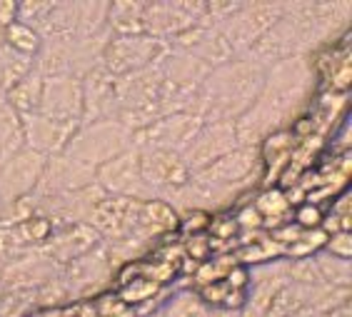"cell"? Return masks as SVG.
Wrapping results in <instances>:
<instances>
[{
  "label": "cell",
  "instance_id": "cell-24",
  "mask_svg": "<svg viewBox=\"0 0 352 317\" xmlns=\"http://www.w3.org/2000/svg\"><path fill=\"white\" fill-rule=\"evenodd\" d=\"M290 210V197L285 195L280 188H272V190H265V193H260V197L255 200V212H258L260 217H278L283 215V212H287Z\"/></svg>",
  "mask_w": 352,
  "mask_h": 317
},
{
  "label": "cell",
  "instance_id": "cell-27",
  "mask_svg": "<svg viewBox=\"0 0 352 317\" xmlns=\"http://www.w3.org/2000/svg\"><path fill=\"white\" fill-rule=\"evenodd\" d=\"M15 13H18V3L15 0H0V30L15 23Z\"/></svg>",
  "mask_w": 352,
  "mask_h": 317
},
{
  "label": "cell",
  "instance_id": "cell-13",
  "mask_svg": "<svg viewBox=\"0 0 352 317\" xmlns=\"http://www.w3.org/2000/svg\"><path fill=\"white\" fill-rule=\"evenodd\" d=\"M235 148H240L235 122L230 120L205 122L203 128H200V133H197V138L190 142V148L183 153V160L190 173H197V170L208 168L210 162L232 153Z\"/></svg>",
  "mask_w": 352,
  "mask_h": 317
},
{
  "label": "cell",
  "instance_id": "cell-8",
  "mask_svg": "<svg viewBox=\"0 0 352 317\" xmlns=\"http://www.w3.org/2000/svg\"><path fill=\"white\" fill-rule=\"evenodd\" d=\"M140 155V177L148 188L150 197H165L170 193L188 185L192 173L185 165L183 155L168 153V150H138Z\"/></svg>",
  "mask_w": 352,
  "mask_h": 317
},
{
  "label": "cell",
  "instance_id": "cell-7",
  "mask_svg": "<svg viewBox=\"0 0 352 317\" xmlns=\"http://www.w3.org/2000/svg\"><path fill=\"white\" fill-rule=\"evenodd\" d=\"M263 170L265 168L263 160H260V150L240 145L220 160L210 162L208 168L192 173V177L200 182H208V185H217V188H235L248 193L252 188V182L260 180Z\"/></svg>",
  "mask_w": 352,
  "mask_h": 317
},
{
  "label": "cell",
  "instance_id": "cell-14",
  "mask_svg": "<svg viewBox=\"0 0 352 317\" xmlns=\"http://www.w3.org/2000/svg\"><path fill=\"white\" fill-rule=\"evenodd\" d=\"M23 145L28 150H33L43 157H55L63 155L68 142L73 140L75 130L80 128V122H58L47 120L43 115H30L23 118Z\"/></svg>",
  "mask_w": 352,
  "mask_h": 317
},
{
  "label": "cell",
  "instance_id": "cell-20",
  "mask_svg": "<svg viewBox=\"0 0 352 317\" xmlns=\"http://www.w3.org/2000/svg\"><path fill=\"white\" fill-rule=\"evenodd\" d=\"M30 70H33V61L30 58L15 53V50H10L6 43L0 41V90H3V95L13 88L15 83H21Z\"/></svg>",
  "mask_w": 352,
  "mask_h": 317
},
{
  "label": "cell",
  "instance_id": "cell-23",
  "mask_svg": "<svg viewBox=\"0 0 352 317\" xmlns=\"http://www.w3.org/2000/svg\"><path fill=\"white\" fill-rule=\"evenodd\" d=\"M160 290H163V287H160L157 283H153V280H148V277L135 275L133 280L120 285V290H118L116 295L120 297L125 305H130L133 310H140V307L153 303V300L160 295Z\"/></svg>",
  "mask_w": 352,
  "mask_h": 317
},
{
  "label": "cell",
  "instance_id": "cell-12",
  "mask_svg": "<svg viewBox=\"0 0 352 317\" xmlns=\"http://www.w3.org/2000/svg\"><path fill=\"white\" fill-rule=\"evenodd\" d=\"M47 157L38 155L33 150L21 148L10 160L0 168V205L21 200L25 195H33Z\"/></svg>",
  "mask_w": 352,
  "mask_h": 317
},
{
  "label": "cell",
  "instance_id": "cell-30",
  "mask_svg": "<svg viewBox=\"0 0 352 317\" xmlns=\"http://www.w3.org/2000/svg\"><path fill=\"white\" fill-rule=\"evenodd\" d=\"M290 317H315L310 310H300V312H295V315H290Z\"/></svg>",
  "mask_w": 352,
  "mask_h": 317
},
{
  "label": "cell",
  "instance_id": "cell-3",
  "mask_svg": "<svg viewBox=\"0 0 352 317\" xmlns=\"http://www.w3.org/2000/svg\"><path fill=\"white\" fill-rule=\"evenodd\" d=\"M130 148H133V133L113 118H102V120L82 122L63 155L95 170Z\"/></svg>",
  "mask_w": 352,
  "mask_h": 317
},
{
  "label": "cell",
  "instance_id": "cell-19",
  "mask_svg": "<svg viewBox=\"0 0 352 317\" xmlns=\"http://www.w3.org/2000/svg\"><path fill=\"white\" fill-rule=\"evenodd\" d=\"M312 257H315V265H318L320 283L327 285V287H342V290H350V285H352V263L350 260L332 257V255H327V252H322V250Z\"/></svg>",
  "mask_w": 352,
  "mask_h": 317
},
{
  "label": "cell",
  "instance_id": "cell-10",
  "mask_svg": "<svg viewBox=\"0 0 352 317\" xmlns=\"http://www.w3.org/2000/svg\"><path fill=\"white\" fill-rule=\"evenodd\" d=\"M38 115L58 122L82 120V85L75 75H55L43 78Z\"/></svg>",
  "mask_w": 352,
  "mask_h": 317
},
{
  "label": "cell",
  "instance_id": "cell-22",
  "mask_svg": "<svg viewBox=\"0 0 352 317\" xmlns=\"http://www.w3.org/2000/svg\"><path fill=\"white\" fill-rule=\"evenodd\" d=\"M160 317H210V307L197 297V292L183 290L173 295L168 303L157 310Z\"/></svg>",
  "mask_w": 352,
  "mask_h": 317
},
{
  "label": "cell",
  "instance_id": "cell-4",
  "mask_svg": "<svg viewBox=\"0 0 352 317\" xmlns=\"http://www.w3.org/2000/svg\"><path fill=\"white\" fill-rule=\"evenodd\" d=\"M170 53L168 41L150 38V35H113L102 50L100 65L113 78L140 73L157 68Z\"/></svg>",
  "mask_w": 352,
  "mask_h": 317
},
{
  "label": "cell",
  "instance_id": "cell-6",
  "mask_svg": "<svg viewBox=\"0 0 352 317\" xmlns=\"http://www.w3.org/2000/svg\"><path fill=\"white\" fill-rule=\"evenodd\" d=\"M205 122L190 113H173L157 118L153 125L133 133V148L135 150H168L183 155L195 140Z\"/></svg>",
  "mask_w": 352,
  "mask_h": 317
},
{
  "label": "cell",
  "instance_id": "cell-15",
  "mask_svg": "<svg viewBox=\"0 0 352 317\" xmlns=\"http://www.w3.org/2000/svg\"><path fill=\"white\" fill-rule=\"evenodd\" d=\"M41 85H43V78L35 70L23 78L21 83H15L13 88L8 90L3 95V100L10 110H13L18 118H30V115L38 113V100H41Z\"/></svg>",
  "mask_w": 352,
  "mask_h": 317
},
{
  "label": "cell",
  "instance_id": "cell-21",
  "mask_svg": "<svg viewBox=\"0 0 352 317\" xmlns=\"http://www.w3.org/2000/svg\"><path fill=\"white\" fill-rule=\"evenodd\" d=\"M0 41L6 43L10 50L25 55V58H30V61H33L35 55H38V50L43 47L41 35L35 33L33 28L23 25V23H18V21L0 30Z\"/></svg>",
  "mask_w": 352,
  "mask_h": 317
},
{
  "label": "cell",
  "instance_id": "cell-5",
  "mask_svg": "<svg viewBox=\"0 0 352 317\" xmlns=\"http://www.w3.org/2000/svg\"><path fill=\"white\" fill-rule=\"evenodd\" d=\"M285 3H240L235 13L217 28L235 58H243L283 18Z\"/></svg>",
  "mask_w": 352,
  "mask_h": 317
},
{
  "label": "cell",
  "instance_id": "cell-25",
  "mask_svg": "<svg viewBox=\"0 0 352 317\" xmlns=\"http://www.w3.org/2000/svg\"><path fill=\"white\" fill-rule=\"evenodd\" d=\"M322 252H327V255H332V257H340V260H350L352 257V235L350 232H335V235H327Z\"/></svg>",
  "mask_w": 352,
  "mask_h": 317
},
{
  "label": "cell",
  "instance_id": "cell-11",
  "mask_svg": "<svg viewBox=\"0 0 352 317\" xmlns=\"http://www.w3.org/2000/svg\"><path fill=\"white\" fill-rule=\"evenodd\" d=\"M95 182V170L88 165L70 160L65 155L47 157L45 170H43L41 182L33 195L38 200H58V197L73 195L78 190L90 188Z\"/></svg>",
  "mask_w": 352,
  "mask_h": 317
},
{
  "label": "cell",
  "instance_id": "cell-29",
  "mask_svg": "<svg viewBox=\"0 0 352 317\" xmlns=\"http://www.w3.org/2000/svg\"><path fill=\"white\" fill-rule=\"evenodd\" d=\"M320 317H352V305L345 303V305H340V307H332V310H327L325 315H320Z\"/></svg>",
  "mask_w": 352,
  "mask_h": 317
},
{
  "label": "cell",
  "instance_id": "cell-1",
  "mask_svg": "<svg viewBox=\"0 0 352 317\" xmlns=\"http://www.w3.org/2000/svg\"><path fill=\"white\" fill-rule=\"evenodd\" d=\"M315 70L310 58H287L265 70V83L252 108L235 120L240 145L258 148L267 135L285 130L312 93Z\"/></svg>",
  "mask_w": 352,
  "mask_h": 317
},
{
  "label": "cell",
  "instance_id": "cell-9",
  "mask_svg": "<svg viewBox=\"0 0 352 317\" xmlns=\"http://www.w3.org/2000/svg\"><path fill=\"white\" fill-rule=\"evenodd\" d=\"M95 185L113 197H133V200H148L150 193L142 185L140 177V155L135 148L125 150L113 160L95 168Z\"/></svg>",
  "mask_w": 352,
  "mask_h": 317
},
{
  "label": "cell",
  "instance_id": "cell-17",
  "mask_svg": "<svg viewBox=\"0 0 352 317\" xmlns=\"http://www.w3.org/2000/svg\"><path fill=\"white\" fill-rule=\"evenodd\" d=\"M108 28L113 35H145V28H142V3H130V0L110 3Z\"/></svg>",
  "mask_w": 352,
  "mask_h": 317
},
{
  "label": "cell",
  "instance_id": "cell-26",
  "mask_svg": "<svg viewBox=\"0 0 352 317\" xmlns=\"http://www.w3.org/2000/svg\"><path fill=\"white\" fill-rule=\"evenodd\" d=\"M322 217H325V212H322L318 205L305 203V205H300L298 212H295V225L302 230L320 228V225H322Z\"/></svg>",
  "mask_w": 352,
  "mask_h": 317
},
{
  "label": "cell",
  "instance_id": "cell-18",
  "mask_svg": "<svg viewBox=\"0 0 352 317\" xmlns=\"http://www.w3.org/2000/svg\"><path fill=\"white\" fill-rule=\"evenodd\" d=\"M23 145V125L21 118L8 108L6 100H0V168L18 153Z\"/></svg>",
  "mask_w": 352,
  "mask_h": 317
},
{
  "label": "cell",
  "instance_id": "cell-2",
  "mask_svg": "<svg viewBox=\"0 0 352 317\" xmlns=\"http://www.w3.org/2000/svg\"><path fill=\"white\" fill-rule=\"evenodd\" d=\"M265 83V68L248 58L212 68L195 93L188 113L203 122H235L252 108Z\"/></svg>",
  "mask_w": 352,
  "mask_h": 317
},
{
  "label": "cell",
  "instance_id": "cell-16",
  "mask_svg": "<svg viewBox=\"0 0 352 317\" xmlns=\"http://www.w3.org/2000/svg\"><path fill=\"white\" fill-rule=\"evenodd\" d=\"M108 8L110 3H78L75 6V41H85V38H95V35L108 33Z\"/></svg>",
  "mask_w": 352,
  "mask_h": 317
},
{
  "label": "cell",
  "instance_id": "cell-28",
  "mask_svg": "<svg viewBox=\"0 0 352 317\" xmlns=\"http://www.w3.org/2000/svg\"><path fill=\"white\" fill-rule=\"evenodd\" d=\"M25 317H60V307H35Z\"/></svg>",
  "mask_w": 352,
  "mask_h": 317
}]
</instances>
